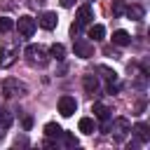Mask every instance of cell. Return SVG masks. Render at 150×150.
Segmentation results:
<instances>
[{
  "mask_svg": "<svg viewBox=\"0 0 150 150\" xmlns=\"http://www.w3.org/2000/svg\"><path fill=\"white\" fill-rule=\"evenodd\" d=\"M23 56H26V61H28L33 68H45V66L49 63V54H47L45 47H40V45H28V47L23 49Z\"/></svg>",
  "mask_w": 150,
  "mask_h": 150,
  "instance_id": "6da1fadb",
  "label": "cell"
},
{
  "mask_svg": "<svg viewBox=\"0 0 150 150\" xmlns=\"http://www.w3.org/2000/svg\"><path fill=\"white\" fill-rule=\"evenodd\" d=\"M2 94H5L7 98H12V96H23V94H28V87H26L23 82H19L16 77H7V80L2 82Z\"/></svg>",
  "mask_w": 150,
  "mask_h": 150,
  "instance_id": "7a4b0ae2",
  "label": "cell"
},
{
  "mask_svg": "<svg viewBox=\"0 0 150 150\" xmlns=\"http://www.w3.org/2000/svg\"><path fill=\"white\" fill-rule=\"evenodd\" d=\"M73 52H75V56H80V59H91L94 56V45L87 40V38H73Z\"/></svg>",
  "mask_w": 150,
  "mask_h": 150,
  "instance_id": "3957f363",
  "label": "cell"
},
{
  "mask_svg": "<svg viewBox=\"0 0 150 150\" xmlns=\"http://www.w3.org/2000/svg\"><path fill=\"white\" fill-rule=\"evenodd\" d=\"M110 131H115V138H117V141H124L127 134H131V122H129L127 117H117V120L110 122L108 134H110Z\"/></svg>",
  "mask_w": 150,
  "mask_h": 150,
  "instance_id": "277c9868",
  "label": "cell"
},
{
  "mask_svg": "<svg viewBox=\"0 0 150 150\" xmlns=\"http://www.w3.org/2000/svg\"><path fill=\"white\" fill-rule=\"evenodd\" d=\"M14 26H16V30H19L23 38H33V33H35V28H38L35 19H33V16H28V14L19 16V21H16Z\"/></svg>",
  "mask_w": 150,
  "mask_h": 150,
  "instance_id": "5b68a950",
  "label": "cell"
},
{
  "mask_svg": "<svg viewBox=\"0 0 150 150\" xmlns=\"http://www.w3.org/2000/svg\"><path fill=\"white\" fill-rule=\"evenodd\" d=\"M16 56H19V47H16V45L2 47V49H0V66H2V68H9V66L16 61Z\"/></svg>",
  "mask_w": 150,
  "mask_h": 150,
  "instance_id": "8992f818",
  "label": "cell"
},
{
  "mask_svg": "<svg viewBox=\"0 0 150 150\" xmlns=\"http://www.w3.org/2000/svg\"><path fill=\"white\" fill-rule=\"evenodd\" d=\"M75 110H77V101H75L73 96H61V98H59V112H61L63 117H70Z\"/></svg>",
  "mask_w": 150,
  "mask_h": 150,
  "instance_id": "52a82bcc",
  "label": "cell"
},
{
  "mask_svg": "<svg viewBox=\"0 0 150 150\" xmlns=\"http://www.w3.org/2000/svg\"><path fill=\"white\" fill-rule=\"evenodd\" d=\"M91 19H94L91 5H89V2H87V5H80V7H77V23L84 28V26H89V23H91Z\"/></svg>",
  "mask_w": 150,
  "mask_h": 150,
  "instance_id": "ba28073f",
  "label": "cell"
},
{
  "mask_svg": "<svg viewBox=\"0 0 150 150\" xmlns=\"http://www.w3.org/2000/svg\"><path fill=\"white\" fill-rule=\"evenodd\" d=\"M45 30H54L56 28V23H59V16H56V12H45L42 16H40V21H38Z\"/></svg>",
  "mask_w": 150,
  "mask_h": 150,
  "instance_id": "9c48e42d",
  "label": "cell"
},
{
  "mask_svg": "<svg viewBox=\"0 0 150 150\" xmlns=\"http://www.w3.org/2000/svg\"><path fill=\"white\" fill-rule=\"evenodd\" d=\"M82 87H84L87 94H96V91H98V75H94V73L84 75V77H82Z\"/></svg>",
  "mask_w": 150,
  "mask_h": 150,
  "instance_id": "30bf717a",
  "label": "cell"
},
{
  "mask_svg": "<svg viewBox=\"0 0 150 150\" xmlns=\"http://www.w3.org/2000/svg\"><path fill=\"white\" fill-rule=\"evenodd\" d=\"M131 134L138 138V143L143 145V143H148L150 141V131H148V124H143V122H138L134 129H131Z\"/></svg>",
  "mask_w": 150,
  "mask_h": 150,
  "instance_id": "8fae6325",
  "label": "cell"
},
{
  "mask_svg": "<svg viewBox=\"0 0 150 150\" xmlns=\"http://www.w3.org/2000/svg\"><path fill=\"white\" fill-rule=\"evenodd\" d=\"M91 112H94V117L101 120V122H108V120H110V108L103 105V103H94V105H91Z\"/></svg>",
  "mask_w": 150,
  "mask_h": 150,
  "instance_id": "7c38bea8",
  "label": "cell"
},
{
  "mask_svg": "<svg viewBox=\"0 0 150 150\" xmlns=\"http://www.w3.org/2000/svg\"><path fill=\"white\" fill-rule=\"evenodd\" d=\"M124 14H127L129 19H134V21H138V19H143L145 9H143L141 5H129V7H124Z\"/></svg>",
  "mask_w": 150,
  "mask_h": 150,
  "instance_id": "4fadbf2b",
  "label": "cell"
},
{
  "mask_svg": "<svg viewBox=\"0 0 150 150\" xmlns=\"http://www.w3.org/2000/svg\"><path fill=\"white\" fill-rule=\"evenodd\" d=\"M112 42L120 45V47H127V45L131 42V35H129L127 30H115V33H112Z\"/></svg>",
  "mask_w": 150,
  "mask_h": 150,
  "instance_id": "5bb4252c",
  "label": "cell"
},
{
  "mask_svg": "<svg viewBox=\"0 0 150 150\" xmlns=\"http://www.w3.org/2000/svg\"><path fill=\"white\" fill-rule=\"evenodd\" d=\"M49 56L56 59V61H63V56H66V47H63L61 42H54V45L49 47Z\"/></svg>",
  "mask_w": 150,
  "mask_h": 150,
  "instance_id": "9a60e30c",
  "label": "cell"
},
{
  "mask_svg": "<svg viewBox=\"0 0 150 150\" xmlns=\"http://www.w3.org/2000/svg\"><path fill=\"white\" fill-rule=\"evenodd\" d=\"M77 129H80L82 134H94L96 124H94V120H91V117H82V120L77 122Z\"/></svg>",
  "mask_w": 150,
  "mask_h": 150,
  "instance_id": "2e32d148",
  "label": "cell"
},
{
  "mask_svg": "<svg viewBox=\"0 0 150 150\" xmlns=\"http://www.w3.org/2000/svg\"><path fill=\"white\" fill-rule=\"evenodd\" d=\"M61 134H63V129H61L59 124H54V122L45 124V136H47V138H61Z\"/></svg>",
  "mask_w": 150,
  "mask_h": 150,
  "instance_id": "e0dca14e",
  "label": "cell"
},
{
  "mask_svg": "<svg viewBox=\"0 0 150 150\" xmlns=\"http://www.w3.org/2000/svg\"><path fill=\"white\" fill-rule=\"evenodd\" d=\"M89 38H94L96 42H98V40H103V38H105V28H103L101 23H94V26H89Z\"/></svg>",
  "mask_w": 150,
  "mask_h": 150,
  "instance_id": "ac0fdd59",
  "label": "cell"
},
{
  "mask_svg": "<svg viewBox=\"0 0 150 150\" xmlns=\"http://www.w3.org/2000/svg\"><path fill=\"white\" fill-rule=\"evenodd\" d=\"M12 120H14V117H12V112L0 108V129H9V127H12Z\"/></svg>",
  "mask_w": 150,
  "mask_h": 150,
  "instance_id": "d6986e66",
  "label": "cell"
},
{
  "mask_svg": "<svg viewBox=\"0 0 150 150\" xmlns=\"http://www.w3.org/2000/svg\"><path fill=\"white\" fill-rule=\"evenodd\" d=\"M14 28V21L9 16H0V33H9Z\"/></svg>",
  "mask_w": 150,
  "mask_h": 150,
  "instance_id": "ffe728a7",
  "label": "cell"
},
{
  "mask_svg": "<svg viewBox=\"0 0 150 150\" xmlns=\"http://www.w3.org/2000/svg\"><path fill=\"white\" fill-rule=\"evenodd\" d=\"M98 70L103 73V77H105L108 82H117V73H115V70H110V68H105V66H101Z\"/></svg>",
  "mask_w": 150,
  "mask_h": 150,
  "instance_id": "44dd1931",
  "label": "cell"
},
{
  "mask_svg": "<svg viewBox=\"0 0 150 150\" xmlns=\"http://www.w3.org/2000/svg\"><path fill=\"white\" fill-rule=\"evenodd\" d=\"M124 14V0H115L112 2V16H122Z\"/></svg>",
  "mask_w": 150,
  "mask_h": 150,
  "instance_id": "7402d4cb",
  "label": "cell"
},
{
  "mask_svg": "<svg viewBox=\"0 0 150 150\" xmlns=\"http://www.w3.org/2000/svg\"><path fill=\"white\" fill-rule=\"evenodd\" d=\"M61 136H63V141H66V145H68V148H77V138H75L70 131H63Z\"/></svg>",
  "mask_w": 150,
  "mask_h": 150,
  "instance_id": "603a6c76",
  "label": "cell"
},
{
  "mask_svg": "<svg viewBox=\"0 0 150 150\" xmlns=\"http://www.w3.org/2000/svg\"><path fill=\"white\" fill-rule=\"evenodd\" d=\"M80 30H82V26H80V23H77V21H75V23H73V26H70V35H73V38H75V35H80Z\"/></svg>",
  "mask_w": 150,
  "mask_h": 150,
  "instance_id": "cb8c5ba5",
  "label": "cell"
},
{
  "mask_svg": "<svg viewBox=\"0 0 150 150\" xmlns=\"http://www.w3.org/2000/svg\"><path fill=\"white\" fill-rule=\"evenodd\" d=\"M30 127H33V117H30V115H26V117H23V129L28 131Z\"/></svg>",
  "mask_w": 150,
  "mask_h": 150,
  "instance_id": "d4e9b609",
  "label": "cell"
},
{
  "mask_svg": "<svg viewBox=\"0 0 150 150\" xmlns=\"http://www.w3.org/2000/svg\"><path fill=\"white\" fill-rule=\"evenodd\" d=\"M73 5H75V0H61V7H66V9L73 7Z\"/></svg>",
  "mask_w": 150,
  "mask_h": 150,
  "instance_id": "484cf974",
  "label": "cell"
}]
</instances>
